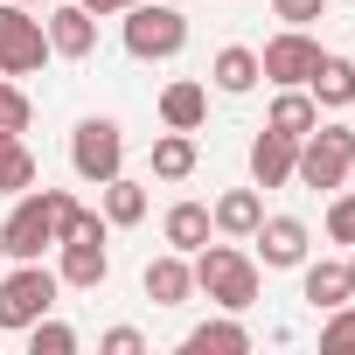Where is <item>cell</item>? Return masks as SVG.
Here are the masks:
<instances>
[{
    "label": "cell",
    "mask_w": 355,
    "mask_h": 355,
    "mask_svg": "<svg viewBox=\"0 0 355 355\" xmlns=\"http://www.w3.org/2000/svg\"><path fill=\"white\" fill-rule=\"evenodd\" d=\"M42 56H49V28L28 8L0 0V77H28V70H42Z\"/></svg>",
    "instance_id": "obj_5"
},
{
    "label": "cell",
    "mask_w": 355,
    "mask_h": 355,
    "mask_svg": "<svg viewBox=\"0 0 355 355\" xmlns=\"http://www.w3.org/2000/svg\"><path fill=\"white\" fill-rule=\"evenodd\" d=\"M306 84H313V105H355V63L348 56H320Z\"/></svg>",
    "instance_id": "obj_17"
},
{
    "label": "cell",
    "mask_w": 355,
    "mask_h": 355,
    "mask_svg": "<svg viewBox=\"0 0 355 355\" xmlns=\"http://www.w3.org/2000/svg\"><path fill=\"white\" fill-rule=\"evenodd\" d=\"M49 244H56L49 202H42V196H15V216L0 223V251H8V258H42Z\"/></svg>",
    "instance_id": "obj_7"
},
{
    "label": "cell",
    "mask_w": 355,
    "mask_h": 355,
    "mask_svg": "<svg viewBox=\"0 0 355 355\" xmlns=\"http://www.w3.org/2000/svg\"><path fill=\"white\" fill-rule=\"evenodd\" d=\"M348 167H355V132H348V125H313V132L300 139L293 174H300L306 189H341Z\"/></svg>",
    "instance_id": "obj_4"
},
{
    "label": "cell",
    "mask_w": 355,
    "mask_h": 355,
    "mask_svg": "<svg viewBox=\"0 0 355 355\" xmlns=\"http://www.w3.org/2000/svg\"><path fill=\"white\" fill-rule=\"evenodd\" d=\"M15 8H28V0H15Z\"/></svg>",
    "instance_id": "obj_33"
},
{
    "label": "cell",
    "mask_w": 355,
    "mask_h": 355,
    "mask_svg": "<svg viewBox=\"0 0 355 355\" xmlns=\"http://www.w3.org/2000/svg\"><path fill=\"white\" fill-rule=\"evenodd\" d=\"M251 237H258V258H265L272 272H286V265H306V223H300V216H265Z\"/></svg>",
    "instance_id": "obj_9"
},
{
    "label": "cell",
    "mask_w": 355,
    "mask_h": 355,
    "mask_svg": "<svg viewBox=\"0 0 355 355\" xmlns=\"http://www.w3.org/2000/svg\"><path fill=\"white\" fill-rule=\"evenodd\" d=\"M84 8H91V15H125L132 0H84Z\"/></svg>",
    "instance_id": "obj_31"
},
{
    "label": "cell",
    "mask_w": 355,
    "mask_h": 355,
    "mask_svg": "<svg viewBox=\"0 0 355 355\" xmlns=\"http://www.w3.org/2000/svg\"><path fill=\"white\" fill-rule=\"evenodd\" d=\"M202 112H209V91H202L196 77H182V84L160 91V119H167V132H196Z\"/></svg>",
    "instance_id": "obj_14"
},
{
    "label": "cell",
    "mask_w": 355,
    "mask_h": 355,
    "mask_svg": "<svg viewBox=\"0 0 355 355\" xmlns=\"http://www.w3.org/2000/svg\"><path fill=\"white\" fill-rule=\"evenodd\" d=\"M0 265H8V251H0Z\"/></svg>",
    "instance_id": "obj_34"
},
{
    "label": "cell",
    "mask_w": 355,
    "mask_h": 355,
    "mask_svg": "<svg viewBox=\"0 0 355 355\" xmlns=\"http://www.w3.org/2000/svg\"><path fill=\"white\" fill-rule=\"evenodd\" d=\"M320 348H355V313H348V300H341V306H327V327H320Z\"/></svg>",
    "instance_id": "obj_27"
},
{
    "label": "cell",
    "mask_w": 355,
    "mask_h": 355,
    "mask_svg": "<svg viewBox=\"0 0 355 355\" xmlns=\"http://www.w3.org/2000/svg\"><path fill=\"white\" fill-rule=\"evenodd\" d=\"M70 348H77V334H70L63 320H49V313L28 320V355H70Z\"/></svg>",
    "instance_id": "obj_25"
},
{
    "label": "cell",
    "mask_w": 355,
    "mask_h": 355,
    "mask_svg": "<svg viewBox=\"0 0 355 355\" xmlns=\"http://www.w3.org/2000/svg\"><path fill=\"white\" fill-rule=\"evenodd\" d=\"M153 174H160V182H189V174H196V139L189 132H160L153 139Z\"/></svg>",
    "instance_id": "obj_21"
},
{
    "label": "cell",
    "mask_w": 355,
    "mask_h": 355,
    "mask_svg": "<svg viewBox=\"0 0 355 355\" xmlns=\"http://www.w3.org/2000/svg\"><path fill=\"white\" fill-rule=\"evenodd\" d=\"M313 63H320V42H313L306 28H286V35H272V42H265L258 77H272V84H306V77H313Z\"/></svg>",
    "instance_id": "obj_8"
},
{
    "label": "cell",
    "mask_w": 355,
    "mask_h": 355,
    "mask_svg": "<svg viewBox=\"0 0 355 355\" xmlns=\"http://www.w3.org/2000/svg\"><path fill=\"white\" fill-rule=\"evenodd\" d=\"M306 300H313V306L355 300V293H348V265H306Z\"/></svg>",
    "instance_id": "obj_24"
},
{
    "label": "cell",
    "mask_w": 355,
    "mask_h": 355,
    "mask_svg": "<svg viewBox=\"0 0 355 355\" xmlns=\"http://www.w3.org/2000/svg\"><path fill=\"white\" fill-rule=\"evenodd\" d=\"M49 49H56V56H70V63L98 49V21H91L84 0H70V8H56V15H49Z\"/></svg>",
    "instance_id": "obj_11"
},
{
    "label": "cell",
    "mask_w": 355,
    "mask_h": 355,
    "mask_svg": "<svg viewBox=\"0 0 355 355\" xmlns=\"http://www.w3.org/2000/svg\"><path fill=\"white\" fill-rule=\"evenodd\" d=\"M35 189V153L21 146V132H0V196H28Z\"/></svg>",
    "instance_id": "obj_19"
},
{
    "label": "cell",
    "mask_w": 355,
    "mask_h": 355,
    "mask_svg": "<svg viewBox=\"0 0 355 355\" xmlns=\"http://www.w3.org/2000/svg\"><path fill=\"white\" fill-rule=\"evenodd\" d=\"M293 160H300V139H286V132H258L251 139V182L258 189H279V182H293Z\"/></svg>",
    "instance_id": "obj_10"
},
{
    "label": "cell",
    "mask_w": 355,
    "mask_h": 355,
    "mask_svg": "<svg viewBox=\"0 0 355 355\" xmlns=\"http://www.w3.org/2000/svg\"><path fill=\"white\" fill-rule=\"evenodd\" d=\"M265 125H272V132H286V139H306V132L320 125V105H313L300 84H286V91L272 98V119H265Z\"/></svg>",
    "instance_id": "obj_15"
},
{
    "label": "cell",
    "mask_w": 355,
    "mask_h": 355,
    "mask_svg": "<svg viewBox=\"0 0 355 355\" xmlns=\"http://www.w3.org/2000/svg\"><path fill=\"white\" fill-rule=\"evenodd\" d=\"M146 216V189L125 182V174H112L105 182V223H139Z\"/></svg>",
    "instance_id": "obj_23"
},
{
    "label": "cell",
    "mask_w": 355,
    "mask_h": 355,
    "mask_svg": "<svg viewBox=\"0 0 355 355\" xmlns=\"http://www.w3.org/2000/svg\"><path fill=\"white\" fill-rule=\"evenodd\" d=\"M209 223H216L223 237H251V230L265 223V202H258V189H230V196L209 209Z\"/></svg>",
    "instance_id": "obj_16"
},
{
    "label": "cell",
    "mask_w": 355,
    "mask_h": 355,
    "mask_svg": "<svg viewBox=\"0 0 355 355\" xmlns=\"http://www.w3.org/2000/svg\"><path fill=\"white\" fill-rule=\"evenodd\" d=\"M189 272H196V293H209V300L230 306V313H244V306L258 300V265H251L237 244H202Z\"/></svg>",
    "instance_id": "obj_1"
},
{
    "label": "cell",
    "mask_w": 355,
    "mask_h": 355,
    "mask_svg": "<svg viewBox=\"0 0 355 355\" xmlns=\"http://www.w3.org/2000/svg\"><path fill=\"white\" fill-rule=\"evenodd\" d=\"M348 174H355V167H348Z\"/></svg>",
    "instance_id": "obj_35"
},
{
    "label": "cell",
    "mask_w": 355,
    "mask_h": 355,
    "mask_svg": "<svg viewBox=\"0 0 355 355\" xmlns=\"http://www.w3.org/2000/svg\"><path fill=\"white\" fill-rule=\"evenodd\" d=\"M348 293H355V258H348Z\"/></svg>",
    "instance_id": "obj_32"
},
{
    "label": "cell",
    "mask_w": 355,
    "mask_h": 355,
    "mask_svg": "<svg viewBox=\"0 0 355 355\" xmlns=\"http://www.w3.org/2000/svg\"><path fill=\"white\" fill-rule=\"evenodd\" d=\"M28 119H35L28 91H15L8 77H0V132H28Z\"/></svg>",
    "instance_id": "obj_26"
},
{
    "label": "cell",
    "mask_w": 355,
    "mask_h": 355,
    "mask_svg": "<svg viewBox=\"0 0 355 355\" xmlns=\"http://www.w3.org/2000/svg\"><path fill=\"white\" fill-rule=\"evenodd\" d=\"M56 272H42V258H21L15 272H0V327L8 334H28V320H42L56 306Z\"/></svg>",
    "instance_id": "obj_2"
},
{
    "label": "cell",
    "mask_w": 355,
    "mask_h": 355,
    "mask_svg": "<svg viewBox=\"0 0 355 355\" xmlns=\"http://www.w3.org/2000/svg\"><path fill=\"white\" fill-rule=\"evenodd\" d=\"M105 355H146V341H139V327H112L105 341H98Z\"/></svg>",
    "instance_id": "obj_30"
},
{
    "label": "cell",
    "mask_w": 355,
    "mask_h": 355,
    "mask_svg": "<svg viewBox=\"0 0 355 355\" xmlns=\"http://www.w3.org/2000/svg\"><path fill=\"white\" fill-rule=\"evenodd\" d=\"M125 49L139 63H167L189 49V15L182 8H146V0H132L125 8Z\"/></svg>",
    "instance_id": "obj_3"
},
{
    "label": "cell",
    "mask_w": 355,
    "mask_h": 355,
    "mask_svg": "<svg viewBox=\"0 0 355 355\" xmlns=\"http://www.w3.org/2000/svg\"><path fill=\"white\" fill-rule=\"evenodd\" d=\"M189 293H196V272H189L182 251H167V258L146 265V300H153V306H182Z\"/></svg>",
    "instance_id": "obj_13"
},
{
    "label": "cell",
    "mask_w": 355,
    "mask_h": 355,
    "mask_svg": "<svg viewBox=\"0 0 355 355\" xmlns=\"http://www.w3.org/2000/svg\"><path fill=\"white\" fill-rule=\"evenodd\" d=\"M320 8H327V0H272V15H279V21H293V28L320 21Z\"/></svg>",
    "instance_id": "obj_29"
},
{
    "label": "cell",
    "mask_w": 355,
    "mask_h": 355,
    "mask_svg": "<svg viewBox=\"0 0 355 355\" xmlns=\"http://www.w3.org/2000/svg\"><path fill=\"white\" fill-rule=\"evenodd\" d=\"M160 230H167V244H174V251H202L216 223H209V209H202V202H174Z\"/></svg>",
    "instance_id": "obj_18"
},
{
    "label": "cell",
    "mask_w": 355,
    "mask_h": 355,
    "mask_svg": "<svg viewBox=\"0 0 355 355\" xmlns=\"http://www.w3.org/2000/svg\"><path fill=\"white\" fill-rule=\"evenodd\" d=\"M182 348H189V355H244V348H251V334H244L237 320H202Z\"/></svg>",
    "instance_id": "obj_22"
},
{
    "label": "cell",
    "mask_w": 355,
    "mask_h": 355,
    "mask_svg": "<svg viewBox=\"0 0 355 355\" xmlns=\"http://www.w3.org/2000/svg\"><path fill=\"white\" fill-rule=\"evenodd\" d=\"M56 251H63V272H56L63 286H84V293H91V286H105V272H112L105 237H70V244H56Z\"/></svg>",
    "instance_id": "obj_12"
},
{
    "label": "cell",
    "mask_w": 355,
    "mask_h": 355,
    "mask_svg": "<svg viewBox=\"0 0 355 355\" xmlns=\"http://www.w3.org/2000/svg\"><path fill=\"white\" fill-rule=\"evenodd\" d=\"M327 237H334V244H355V196H334V209H327Z\"/></svg>",
    "instance_id": "obj_28"
},
{
    "label": "cell",
    "mask_w": 355,
    "mask_h": 355,
    "mask_svg": "<svg viewBox=\"0 0 355 355\" xmlns=\"http://www.w3.org/2000/svg\"><path fill=\"white\" fill-rule=\"evenodd\" d=\"M209 77H216V91H230V98H244L251 84H258V49H216V63H209Z\"/></svg>",
    "instance_id": "obj_20"
},
{
    "label": "cell",
    "mask_w": 355,
    "mask_h": 355,
    "mask_svg": "<svg viewBox=\"0 0 355 355\" xmlns=\"http://www.w3.org/2000/svg\"><path fill=\"white\" fill-rule=\"evenodd\" d=\"M119 160H125V132H119L112 119H84V125L70 132V167L84 174V182H112Z\"/></svg>",
    "instance_id": "obj_6"
}]
</instances>
